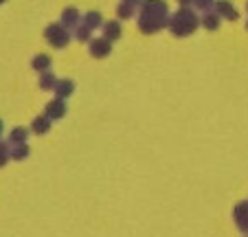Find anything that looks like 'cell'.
<instances>
[{"label": "cell", "mask_w": 248, "mask_h": 237, "mask_svg": "<svg viewBox=\"0 0 248 237\" xmlns=\"http://www.w3.org/2000/svg\"><path fill=\"white\" fill-rule=\"evenodd\" d=\"M198 24H200V18L196 16V11H191L189 7H183V9H178L173 16H169L167 27L176 37H187L196 31Z\"/></svg>", "instance_id": "1"}, {"label": "cell", "mask_w": 248, "mask_h": 237, "mask_svg": "<svg viewBox=\"0 0 248 237\" xmlns=\"http://www.w3.org/2000/svg\"><path fill=\"white\" fill-rule=\"evenodd\" d=\"M44 37H46V42L51 44V47L64 48L66 44H68V40H70V31L62 22L60 24H51V27H46V31H44Z\"/></svg>", "instance_id": "2"}, {"label": "cell", "mask_w": 248, "mask_h": 237, "mask_svg": "<svg viewBox=\"0 0 248 237\" xmlns=\"http://www.w3.org/2000/svg\"><path fill=\"white\" fill-rule=\"evenodd\" d=\"M140 16H147V18L169 20V14H167V5H165V0H145V2H140Z\"/></svg>", "instance_id": "3"}, {"label": "cell", "mask_w": 248, "mask_h": 237, "mask_svg": "<svg viewBox=\"0 0 248 237\" xmlns=\"http://www.w3.org/2000/svg\"><path fill=\"white\" fill-rule=\"evenodd\" d=\"M233 220L237 228L248 235V202H237L233 209Z\"/></svg>", "instance_id": "4"}, {"label": "cell", "mask_w": 248, "mask_h": 237, "mask_svg": "<svg viewBox=\"0 0 248 237\" xmlns=\"http://www.w3.org/2000/svg\"><path fill=\"white\" fill-rule=\"evenodd\" d=\"M110 51H112V42L106 40V37H99V40H93L90 42V55L101 60V57H108Z\"/></svg>", "instance_id": "5"}, {"label": "cell", "mask_w": 248, "mask_h": 237, "mask_svg": "<svg viewBox=\"0 0 248 237\" xmlns=\"http://www.w3.org/2000/svg\"><path fill=\"white\" fill-rule=\"evenodd\" d=\"M44 114L51 119V121H55V119H62V116L66 114V101L64 99H53V101H48L46 103V112Z\"/></svg>", "instance_id": "6"}, {"label": "cell", "mask_w": 248, "mask_h": 237, "mask_svg": "<svg viewBox=\"0 0 248 237\" xmlns=\"http://www.w3.org/2000/svg\"><path fill=\"white\" fill-rule=\"evenodd\" d=\"M216 14L224 20H231V22H235V20L239 18V14L235 11V7L231 5L229 0H217L216 2Z\"/></svg>", "instance_id": "7"}, {"label": "cell", "mask_w": 248, "mask_h": 237, "mask_svg": "<svg viewBox=\"0 0 248 237\" xmlns=\"http://www.w3.org/2000/svg\"><path fill=\"white\" fill-rule=\"evenodd\" d=\"M62 24H64L66 29H77L79 27V11L73 9V7L64 9V14H62Z\"/></svg>", "instance_id": "8"}, {"label": "cell", "mask_w": 248, "mask_h": 237, "mask_svg": "<svg viewBox=\"0 0 248 237\" xmlns=\"http://www.w3.org/2000/svg\"><path fill=\"white\" fill-rule=\"evenodd\" d=\"M103 37H106V40H110V42L119 40V37H121V24H119L117 20L106 22V24H103Z\"/></svg>", "instance_id": "9"}, {"label": "cell", "mask_w": 248, "mask_h": 237, "mask_svg": "<svg viewBox=\"0 0 248 237\" xmlns=\"http://www.w3.org/2000/svg\"><path fill=\"white\" fill-rule=\"evenodd\" d=\"M31 130L35 132V134H46V132L51 130V119H48L46 114L35 116V119H33V123H31Z\"/></svg>", "instance_id": "10"}, {"label": "cell", "mask_w": 248, "mask_h": 237, "mask_svg": "<svg viewBox=\"0 0 248 237\" xmlns=\"http://www.w3.org/2000/svg\"><path fill=\"white\" fill-rule=\"evenodd\" d=\"M73 90H75V84H73L70 79H60V81H57V86H55V95L60 99L70 97V95H73Z\"/></svg>", "instance_id": "11"}, {"label": "cell", "mask_w": 248, "mask_h": 237, "mask_svg": "<svg viewBox=\"0 0 248 237\" xmlns=\"http://www.w3.org/2000/svg\"><path fill=\"white\" fill-rule=\"evenodd\" d=\"M200 22L204 24V29H209V31H216V29L220 27V16H217L216 11H206V14L202 16Z\"/></svg>", "instance_id": "12"}, {"label": "cell", "mask_w": 248, "mask_h": 237, "mask_svg": "<svg viewBox=\"0 0 248 237\" xmlns=\"http://www.w3.org/2000/svg\"><path fill=\"white\" fill-rule=\"evenodd\" d=\"M57 81H60V79H57L51 70H46V73H42V77H40V88L42 90H55Z\"/></svg>", "instance_id": "13"}, {"label": "cell", "mask_w": 248, "mask_h": 237, "mask_svg": "<svg viewBox=\"0 0 248 237\" xmlns=\"http://www.w3.org/2000/svg\"><path fill=\"white\" fill-rule=\"evenodd\" d=\"M31 66H33L35 70H40V73H46L48 66H51V57H48V55H38V57H33Z\"/></svg>", "instance_id": "14"}, {"label": "cell", "mask_w": 248, "mask_h": 237, "mask_svg": "<svg viewBox=\"0 0 248 237\" xmlns=\"http://www.w3.org/2000/svg\"><path fill=\"white\" fill-rule=\"evenodd\" d=\"M101 14L99 11H88V14L84 16V24L86 27H90V29H97V27H101Z\"/></svg>", "instance_id": "15"}, {"label": "cell", "mask_w": 248, "mask_h": 237, "mask_svg": "<svg viewBox=\"0 0 248 237\" xmlns=\"http://www.w3.org/2000/svg\"><path fill=\"white\" fill-rule=\"evenodd\" d=\"M117 16H119V18H123V20L132 18V16H134V5H130V2H125V0H123L121 5L117 7Z\"/></svg>", "instance_id": "16"}, {"label": "cell", "mask_w": 248, "mask_h": 237, "mask_svg": "<svg viewBox=\"0 0 248 237\" xmlns=\"http://www.w3.org/2000/svg\"><path fill=\"white\" fill-rule=\"evenodd\" d=\"M27 156H29V147H27V143H18L14 149H11V158H14V160H24Z\"/></svg>", "instance_id": "17"}, {"label": "cell", "mask_w": 248, "mask_h": 237, "mask_svg": "<svg viewBox=\"0 0 248 237\" xmlns=\"http://www.w3.org/2000/svg\"><path fill=\"white\" fill-rule=\"evenodd\" d=\"M90 35H93V29L86 27V24H79V27L75 29V37L79 40V42H88Z\"/></svg>", "instance_id": "18"}, {"label": "cell", "mask_w": 248, "mask_h": 237, "mask_svg": "<svg viewBox=\"0 0 248 237\" xmlns=\"http://www.w3.org/2000/svg\"><path fill=\"white\" fill-rule=\"evenodd\" d=\"M27 136H29V132L24 130V127H16L14 132H11V143L14 145H18V143H24V141H27Z\"/></svg>", "instance_id": "19"}, {"label": "cell", "mask_w": 248, "mask_h": 237, "mask_svg": "<svg viewBox=\"0 0 248 237\" xmlns=\"http://www.w3.org/2000/svg\"><path fill=\"white\" fill-rule=\"evenodd\" d=\"M193 7L202 11H211V7H216V0H193Z\"/></svg>", "instance_id": "20"}, {"label": "cell", "mask_w": 248, "mask_h": 237, "mask_svg": "<svg viewBox=\"0 0 248 237\" xmlns=\"http://www.w3.org/2000/svg\"><path fill=\"white\" fill-rule=\"evenodd\" d=\"M11 158V152H9V147H7L5 143H0V167H5L7 165V160Z\"/></svg>", "instance_id": "21"}, {"label": "cell", "mask_w": 248, "mask_h": 237, "mask_svg": "<svg viewBox=\"0 0 248 237\" xmlns=\"http://www.w3.org/2000/svg\"><path fill=\"white\" fill-rule=\"evenodd\" d=\"M178 2H180V5H183V7H189V5H193V0H178Z\"/></svg>", "instance_id": "22"}, {"label": "cell", "mask_w": 248, "mask_h": 237, "mask_svg": "<svg viewBox=\"0 0 248 237\" xmlns=\"http://www.w3.org/2000/svg\"><path fill=\"white\" fill-rule=\"evenodd\" d=\"M125 2H130V5H139V2H143V0H125Z\"/></svg>", "instance_id": "23"}, {"label": "cell", "mask_w": 248, "mask_h": 237, "mask_svg": "<svg viewBox=\"0 0 248 237\" xmlns=\"http://www.w3.org/2000/svg\"><path fill=\"white\" fill-rule=\"evenodd\" d=\"M0 134H2V121H0Z\"/></svg>", "instance_id": "24"}, {"label": "cell", "mask_w": 248, "mask_h": 237, "mask_svg": "<svg viewBox=\"0 0 248 237\" xmlns=\"http://www.w3.org/2000/svg\"><path fill=\"white\" fill-rule=\"evenodd\" d=\"M246 29H248V22H246Z\"/></svg>", "instance_id": "25"}, {"label": "cell", "mask_w": 248, "mask_h": 237, "mask_svg": "<svg viewBox=\"0 0 248 237\" xmlns=\"http://www.w3.org/2000/svg\"><path fill=\"white\" fill-rule=\"evenodd\" d=\"M0 2H5V0H0Z\"/></svg>", "instance_id": "26"}]
</instances>
